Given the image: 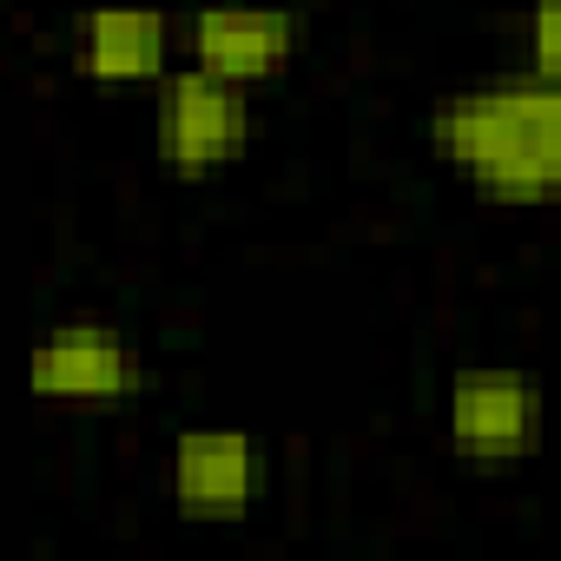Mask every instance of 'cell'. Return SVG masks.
Returning <instances> with one entry per match:
<instances>
[{
  "instance_id": "6da1fadb",
  "label": "cell",
  "mask_w": 561,
  "mask_h": 561,
  "mask_svg": "<svg viewBox=\"0 0 561 561\" xmlns=\"http://www.w3.org/2000/svg\"><path fill=\"white\" fill-rule=\"evenodd\" d=\"M430 146L443 165L469 172L495 205H548L561 185V93L535 73L449 93L430 113Z\"/></svg>"
},
{
  "instance_id": "7a4b0ae2",
  "label": "cell",
  "mask_w": 561,
  "mask_h": 561,
  "mask_svg": "<svg viewBox=\"0 0 561 561\" xmlns=\"http://www.w3.org/2000/svg\"><path fill=\"white\" fill-rule=\"evenodd\" d=\"M159 159L179 172V179H205L218 165H231L251 139V106H244V87H225L198 67L185 73H165L159 87Z\"/></svg>"
},
{
  "instance_id": "3957f363",
  "label": "cell",
  "mask_w": 561,
  "mask_h": 561,
  "mask_svg": "<svg viewBox=\"0 0 561 561\" xmlns=\"http://www.w3.org/2000/svg\"><path fill=\"white\" fill-rule=\"evenodd\" d=\"M27 390L47 397V403L106 410V403L139 390V364H133V344L113 324H60V331H47L34 344Z\"/></svg>"
},
{
  "instance_id": "277c9868",
  "label": "cell",
  "mask_w": 561,
  "mask_h": 561,
  "mask_svg": "<svg viewBox=\"0 0 561 561\" xmlns=\"http://www.w3.org/2000/svg\"><path fill=\"white\" fill-rule=\"evenodd\" d=\"M449 443L476 462H522L541 436V390L522 370H462L449 383Z\"/></svg>"
},
{
  "instance_id": "5b68a950",
  "label": "cell",
  "mask_w": 561,
  "mask_h": 561,
  "mask_svg": "<svg viewBox=\"0 0 561 561\" xmlns=\"http://www.w3.org/2000/svg\"><path fill=\"white\" fill-rule=\"evenodd\" d=\"M264 495V449L244 430H185L172 443V502L192 522H238Z\"/></svg>"
},
{
  "instance_id": "8992f818",
  "label": "cell",
  "mask_w": 561,
  "mask_h": 561,
  "mask_svg": "<svg viewBox=\"0 0 561 561\" xmlns=\"http://www.w3.org/2000/svg\"><path fill=\"white\" fill-rule=\"evenodd\" d=\"M298 54V14L285 8H198L192 14V67L225 80V87H257Z\"/></svg>"
},
{
  "instance_id": "52a82bcc",
  "label": "cell",
  "mask_w": 561,
  "mask_h": 561,
  "mask_svg": "<svg viewBox=\"0 0 561 561\" xmlns=\"http://www.w3.org/2000/svg\"><path fill=\"white\" fill-rule=\"evenodd\" d=\"M172 21L159 8H93L80 21V73L93 87H152L165 80Z\"/></svg>"
},
{
  "instance_id": "ba28073f",
  "label": "cell",
  "mask_w": 561,
  "mask_h": 561,
  "mask_svg": "<svg viewBox=\"0 0 561 561\" xmlns=\"http://www.w3.org/2000/svg\"><path fill=\"white\" fill-rule=\"evenodd\" d=\"M554 34H561V0H535V21H528L535 67H528V73H535V80H548V87L561 80V41H554Z\"/></svg>"
}]
</instances>
